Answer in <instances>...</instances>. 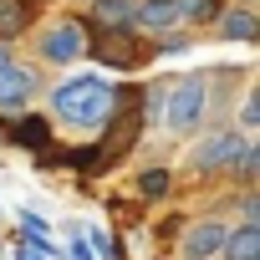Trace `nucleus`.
<instances>
[{"instance_id": "f257e3e1", "label": "nucleus", "mask_w": 260, "mask_h": 260, "mask_svg": "<svg viewBox=\"0 0 260 260\" xmlns=\"http://www.w3.org/2000/svg\"><path fill=\"white\" fill-rule=\"evenodd\" d=\"M51 102H56V117H61L67 127H82V133H92V127H102V122L112 117L117 92H112V82H102V77H72V82L56 87Z\"/></svg>"}, {"instance_id": "f03ea898", "label": "nucleus", "mask_w": 260, "mask_h": 260, "mask_svg": "<svg viewBox=\"0 0 260 260\" xmlns=\"http://www.w3.org/2000/svg\"><path fill=\"white\" fill-rule=\"evenodd\" d=\"M209 112V82L204 77H179L169 87V102H164V122L174 133H194Z\"/></svg>"}, {"instance_id": "7ed1b4c3", "label": "nucleus", "mask_w": 260, "mask_h": 260, "mask_svg": "<svg viewBox=\"0 0 260 260\" xmlns=\"http://www.w3.org/2000/svg\"><path fill=\"white\" fill-rule=\"evenodd\" d=\"M82 51H87V31H82L77 21H56V26L41 36V61H56V67H61V61H77Z\"/></svg>"}, {"instance_id": "20e7f679", "label": "nucleus", "mask_w": 260, "mask_h": 260, "mask_svg": "<svg viewBox=\"0 0 260 260\" xmlns=\"http://www.w3.org/2000/svg\"><path fill=\"white\" fill-rule=\"evenodd\" d=\"M36 87H41V77H36L31 67L6 61V67H0V112H21V107L36 97Z\"/></svg>"}, {"instance_id": "39448f33", "label": "nucleus", "mask_w": 260, "mask_h": 260, "mask_svg": "<svg viewBox=\"0 0 260 260\" xmlns=\"http://www.w3.org/2000/svg\"><path fill=\"white\" fill-rule=\"evenodd\" d=\"M240 148H245L240 133H214V138H204V143L194 148V164H199V169H230V164L240 158Z\"/></svg>"}, {"instance_id": "423d86ee", "label": "nucleus", "mask_w": 260, "mask_h": 260, "mask_svg": "<svg viewBox=\"0 0 260 260\" xmlns=\"http://www.w3.org/2000/svg\"><path fill=\"white\" fill-rule=\"evenodd\" d=\"M219 245H224V224L219 219H199L184 235V260H209V255H219Z\"/></svg>"}, {"instance_id": "0eeeda50", "label": "nucleus", "mask_w": 260, "mask_h": 260, "mask_svg": "<svg viewBox=\"0 0 260 260\" xmlns=\"http://www.w3.org/2000/svg\"><path fill=\"white\" fill-rule=\"evenodd\" d=\"M184 21L179 0H143V6H133V26H148V31H174Z\"/></svg>"}, {"instance_id": "6e6552de", "label": "nucleus", "mask_w": 260, "mask_h": 260, "mask_svg": "<svg viewBox=\"0 0 260 260\" xmlns=\"http://www.w3.org/2000/svg\"><path fill=\"white\" fill-rule=\"evenodd\" d=\"M224 260H260V224L245 219L240 230H224Z\"/></svg>"}, {"instance_id": "1a4fd4ad", "label": "nucleus", "mask_w": 260, "mask_h": 260, "mask_svg": "<svg viewBox=\"0 0 260 260\" xmlns=\"http://www.w3.org/2000/svg\"><path fill=\"white\" fill-rule=\"evenodd\" d=\"M92 21L102 31H133V0H97L92 6Z\"/></svg>"}, {"instance_id": "9d476101", "label": "nucleus", "mask_w": 260, "mask_h": 260, "mask_svg": "<svg viewBox=\"0 0 260 260\" xmlns=\"http://www.w3.org/2000/svg\"><path fill=\"white\" fill-rule=\"evenodd\" d=\"M219 31L230 36V41H260V21H255V11H230L224 21H219Z\"/></svg>"}, {"instance_id": "9b49d317", "label": "nucleus", "mask_w": 260, "mask_h": 260, "mask_svg": "<svg viewBox=\"0 0 260 260\" xmlns=\"http://www.w3.org/2000/svg\"><path fill=\"white\" fill-rule=\"evenodd\" d=\"M169 184H174V179H169V169H148V174H138V189H143L148 199H164V194H169Z\"/></svg>"}, {"instance_id": "f8f14e48", "label": "nucleus", "mask_w": 260, "mask_h": 260, "mask_svg": "<svg viewBox=\"0 0 260 260\" xmlns=\"http://www.w3.org/2000/svg\"><path fill=\"white\" fill-rule=\"evenodd\" d=\"M26 26V6H16V0H0V36H11Z\"/></svg>"}, {"instance_id": "ddd939ff", "label": "nucleus", "mask_w": 260, "mask_h": 260, "mask_svg": "<svg viewBox=\"0 0 260 260\" xmlns=\"http://www.w3.org/2000/svg\"><path fill=\"white\" fill-rule=\"evenodd\" d=\"M16 138H21L26 148H41V143H46V122H21V127H16Z\"/></svg>"}, {"instance_id": "4468645a", "label": "nucleus", "mask_w": 260, "mask_h": 260, "mask_svg": "<svg viewBox=\"0 0 260 260\" xmlns=\"http://www.w3.org/2000/svg\"><path fill=\"white\" fill-rule=\"evenodd\" d=\"M16 260H51V255H46L41 245H31V240H21V245H16Z\"/></svg>"}, {"instance_id": "2eb2a0df", "label": "nucleus", "mask_w": 260, "mask_h": 260, "mask_svg": "<svg viewBox=\"0 0 260 260\" xmlns=\"http://www.w3.org/2000/svg\"><path fill=\"white\" fill-rule=\"evenodd\" d=\"M255 102H260V97L250 92V97H245V107H240V117H245V127H255V122H260V107H255Z\"/></svg>"}, {"instance_id": "dca6fc26", "label": "nucleus", "mask_w": 260, "mask_h": 260, "mask_svg": "<svg viewBox=\"0 0 260 260\" xmlns=\"http://www.w3.org/2000/svg\"><path fill=\"white\" fill-rule=\"evenodd\" d=\"M67 255H72V260H92V250H87V240H82V235L72 240V250H67Z\"/></svg>"}, {"instance_id": "f3484780", "label": "nucleus", "mask_w": 260, "mask_h": 260, "mask_svg": "<svg viewBox=\"0 0 260 260\" xmlns=\"http://www.w3.org/2000/svg\"><path fill=\"white\" fill-rule=\"evenodd\" d=\"M6 61H11V51H6V41H0V67H6Z\"/></svg>"}]
</instances>
